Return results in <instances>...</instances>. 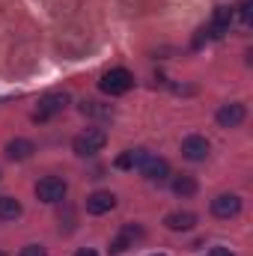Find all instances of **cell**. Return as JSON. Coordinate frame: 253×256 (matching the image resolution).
I'll return each mask as SVG.
<instances>
[{
	"label": "cell",
	"mask_w": 253,
	"mask_h": 256,
	"mask_svg": "<svg viewBox=\"0 0 253 256\" xmlns=\"http://www.w3.org/2000/svg\"><path fill=\"white\" fill-rule=\"evenodd\" d=\"M104 143H108V134H104L102 128H86L84 134H78V137H74L72 149H74L80 158H90V155L102 152V149H104Z\"/></svg>",
	"instance_id": "6da1fadb"
},
{
	"label": "cell",
	"mask_w": 253,
	"mask_h": 256,
	"mask_svg": "<svg viewBox=\"0 0 253 256\" xmlns=\"http://www.w3.org/2000/svg\"><path fill=\"white\" fill-rule=\"evenodd\" d=\"M98 86H102V92H108V96H122V92H128V90L134 86V74H131L128 68H110V72L102 74Z\"/></svg>",
	"instance_id": "7a4b0ae2"
},
{
	"label": "cell",
	"mask_w": 253,
	"mask_h": 256,
	"mask_svg": "<svg viewBox=\"0 0 253 256\" xmlns=\"http://www.w3.org/2000/svg\"><path fill=\"white\" fill-rule=\"evenodd\" d=\"M66 191H68V185L60 176H45L36 182V196L42 202H60V200H66Z\"/></svg>",
	"instance_id": "3957f363"
},
{
	"label": "cell",
	"mask_w": 253,
	"mask_h": 256,
	"mask_svg": "<svg viewBox=\"0 0 253 256\" xmlns=\"http://www.w3.org/2000/svg\"><path fill=\"white\" fill-rule=\"evenodd\" d=\"M66 104H68V96H66V92H48V96H42V102H39V108H36L33 120L45 122V120H51V116L63 114Z\"/></svg>",
	"instance_id": "277c9868"
},
{
	"label": "cell",
	"mask_w": 253,
	"mask_h": 256,
	"mask_svg": "<svg viewBox=\"0 0 253 256\" xmlns=\"http://www.w3.org/2000/svg\"><path fill=\"white\" fill-rule=\"evenodd\" d=\"M248 116V108L242 102H230V104H220L218 108V126L220 128H238Z\"/></svg>",
	"instance_id": "5b68a950"
},
{
	"label": "cell",
	"mask_w": 253,
	"mask_h": 256,
	"mask_svg": "<svg viewBox=\"0 0 253 256\" xmlns=\"http://www.w3.org/2000/svg\"><path fill=\"white\" fill-rule=\"evenodd\" d=\"M242 212V196H236V194H220V196H214L212 200V214L214 218H236Z\"/></svg>",
	"instance_id": "8992f818"
},
{
	"label": "cell",
	"mask_w": 253,
	"mask_h": 256,
	"mask_svg": "<svg viewBox=\"0 0 253 256\" xmlns=\"http://www.w3.org/2000/svg\"><path fill=\"white\" fill-rule=\"evenodd\" d=\"M232 6H218L214 9V15H212V24L206 27V36H212V39H218V36H224L226 30H230V24H232Z\"/></svg>",
	"instance_id": "52a82bcc"
},
{
	"label": "cell",
	"mask_w": 253,
	"mask_h": 256,
	"mask_svg": "<svg viewBox=\"0 0 253 256\" xmlns=\"http://www.w3.org/2000/svg\"><path fill=\"white\" fill-rule=\"evenodd\" d=\"M140 173H143L149 182H158V185H161V182H167V179H170V164H167L164 158H152V155H149V158L143 161Z\"/></svg>",
	"instance_id": "ba28073f"
},
{
	"label": "cell",
	"mask_w": 253,
	"mask_h": 256,
	"mask_svg": "<svg viewBox=\"0 0 253 256\" xmlns=\"http://www.w3.org/2000/svg\"><path fill=\"white\" fill-rule=\"evenodd\" d=\"M182 155H185L188 161H206V158H208V140L200 137V134L185 137V140H182Z\"/></svg>",
	"instance_id": "9c48e42d"
},
{
	"label": "cell",
	"mask_w": 253,
	"mask_h": 256,
	"mask_svg": "<svg viewBox=\"0 0 253 256\" xmlns=\"http://www.w3.org/2000/svg\"><path fill=\"white\" fill-rule=\"evenodd\" d=\"M114 206H116V196L110 191H96L86 196V212L90 214H108Z\"/></svg>",
	"instance_id": "30bf717a"
},
{
	"label": "cell",
	"mask_w": 253,
	"mask_h": 256,
	"mask_svg": "<svg viewBox=\"0 0 253 256\" xmlns=\"http://www.w3.org/2000/svg\"><path fill=\"white\" fill-rule=\"evenodd\" d=\"M164 224L173 232H188V230H194V224H196V214L194 212H170L164 218Z\"/></svg>",
	"instance_id": "8fae6325"
},
{
	"label": "cell",
	"mask_w": 253,
	"mask_h": 256,
	"mask_svg": "<svg viewBox=\"0 0 253 256\" xmlns=\"http://www.w3.org/2000/svg\"><path fill=\"white\" fill-rule=\"evenodd\" d=\"M143 236V230L140 226H126L114 242H110V254H122V250H128V248H134V242Z\"/></svg>",
	"instance_id": "7c38bea8"
},
{
	"label": "cell",
	"mask_w": 253,
	"mask_h": 256,
	"mask_svg": "<svg viewBox=\"0 0 253 256\" xmlns=\"http://www.w3.org/2000/svg\"><path fill=\"white\" fill-rule=\"evenodd\" d=\"M36 152V146H33V140H24V137H15V140H9L6 143V155L12 158V161H24V158H30Z\"/></svg>",
	"instance_id": "4fadbf2b"
},
{
	"label": "cell",
	"mask_w": 253,
	"mask_h": 256,
	"mask_svg": "<svg viewBox=\"0 0 253 256\" xmlns=\"http://www.w3.org/2000/svg\"><path fill=\"white\" fill-rule=\"evenodd\" d=\"M146 158H149L146 149H128V152H122V155L116 158V167H120V170H140Z\"/></svg>",
	"instance_id": "5bb4252c"
},
{
	"label": "cell",
	"mask_w": 253,
	"mask_h": 256,
	"mask_svg": "<svg viewBox=\"0 0 253 256\" xmlns=\"http://www.w3.org/2000/svg\"><path fill=\"white\" fill-rule=\"evenodd\" d=\"M173 194L176 196H194L196 194V179L182 173V176H173Z\"/></svg>",
	"instance_id": "9a60e30c"
},
{
	"label": "cell",
	"mask_w": 253,
	"mask_h": 256,
	"mask_svg": "<svg viewBox=\"0 0 253 256\" xmlns=\"http://www.w3.org/2000/svg\"><path fill=\"white\" fill-rule=\"evenodd\" d=\"M21 202L15 200V196H0V218L3 220H15V218H21Z\"/></svg>",
	"instance_id": "2e32d148"
},
{
	"label": "cell",
	"mask_w": 253,
	"mask_h": 256,
	"mask_svg": "<svg viewBox=\"0 0 253 256\" xmlns=\"http://www.w3.org/2000/svg\"><path fill=\"white\" fill-rule=\"evenodd\" d=\"M18 256H48V254H45V248H39V244H27Z\"/></svg>",
	"instance_id": "e0dca14e"
},
{
	"label": "cell",
	"mask_w": 253,
	"mask_h": 256,
	"mask_svg": "<svg viewBox=\"0 0 253 256\" xmlns=\"http://www.w3.org/2000/svg\"><path fill=\"white\" fill-rule=\"evenodd\" d=\"M250 15H253V3L250 0H244V3H242V21L250 24Z\"/></svg>",
	"instance_id": "ac0fdd59"
},
{
	"label": "cell",
	"mask_w": 253,
	"mask_h": 256,
	"mask_svg": "<svg viewBox=\"0 0 253 256\" xmlns=\"http://www.w3.org/2000/svg\"><path fill=\"white\" fill-rule=\"evenodd\" d=\"M74 256H98V254H96V250H90V248H84V250H78Z\"/></svg>",
	"instance_id": "d6986e66"
},
{
	"label": "cell",
	"mask_w": 253,
	"mask_h": 256,
	"mask_svg": "<svg viewBox=\"0 0 253 256\" xmlns=\"http://www.w3.org/2000/svg\"><path fill=\"white\" fill-rule=\"evenodd\" d=\"M212 256H230V250H224V248H214V250H212Z\"/></svg>",
	"instance_id": "ffe728a7"
},
{
	"label": "cell",
	"mask_w": 253,
	"mask_h": 256,
	"mask_svg": "<svg viewBox=\"0 0 253 256\" xmlns=\"http://www.w3.org/2000/svg\"><path fill=\"white\" fill-rule=\"evenodd\" d=\"M0 256H6V254H3V250H0Z\"/></svg>",
	"instance_id": "44dd1931"
},
{
	"label": "cell",
	"mask_w": 253,
	"mask_h": 256,
	"mask_svg": "<svg viewBox=\"0 0 253 256\" xmlns=\"http://www.w3.org/2000/svg\"><path fill=\"white\" fill-rule=\"evenodd\" d=\"M155 256H161V254H155Z\"/></svg>",
	"instance_id": "7402d4cb"
}]
</instances>
